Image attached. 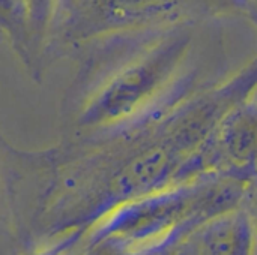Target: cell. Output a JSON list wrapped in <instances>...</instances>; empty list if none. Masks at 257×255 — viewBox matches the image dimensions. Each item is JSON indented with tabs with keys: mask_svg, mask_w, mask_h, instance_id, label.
<instances>
[{
	"mask_svg": "<svg viewBox=\"0 0 257 255\" xmlns=\"http://www.w3.org/2000/svg\"><path fill=\"white\" fill-rule=\"evenodd\" d=\"M187 222L190 191L146 195L120 209L111 224V236L131 245L149 243Z\"/></svg>",
	"mask_w": 257,
	"mask_h": 255,
	"instance_id": "cell-1",
	"label": "cell"
},
{
	"mask_svg": "<svg viewBox=\"0 0 257 255\" xmlns=\"http://www.w3.org/2000/svg\"><path fill=\"white\" fill-rule=\"evenodd\" d=\"M257 225L241 207L196 227L191 237L194 255H254Z\"/></svg>",
	"mask_w": 257,
	"mask_h": 255,
	"instance_id": "cell-2",
	"label": "cell"
},
{
	"mask_svg": "<svg viewBox=\"0 0 257 255\" xmlns=\"http://www.w3.org/2000/svg\"><path fill=\"white\" fill-rule=\"evenodd\" d=\"M164 174V162L160 158L145 159L134 165L119 182V194L130 198H142L149 195V189L161 180Z\"/></svg>",
	"mask_w": 257,
	"mask_h": 255,
	"instance_id": "cell-3",
	"label": "cell"
},
{
	"mask_svg": "<svg viewBox=\"0 0 257 255\" xmlns=\"http://www.w3.org/2000/svg\"><path fill=\"white\" fill-rule=\"evenodd\" d=\"M20 18V8L18 0H0V23L14 33L11 24H18Z\"/></svg>",
	"mask_w": 257,
	"mask_h": 255,
	"instance_id": "cell-4",
	"label": "cell"
},
{
	"mask_svg": "<svg viewBox=\"0 0 257 255\" xmlns=\"http://www.w3.org/2000/svg\"><path fill=\"white\" fill-rule=\"evenodd\" d=\"M242 209L251 216V219L256 222L257 225V182L245 188Z\"/></svg>",
	"mask_w": 257,
	"mask_h": 255,
	"instance_id": "cell-5",
	"label": "cell"
}]
</instances>
